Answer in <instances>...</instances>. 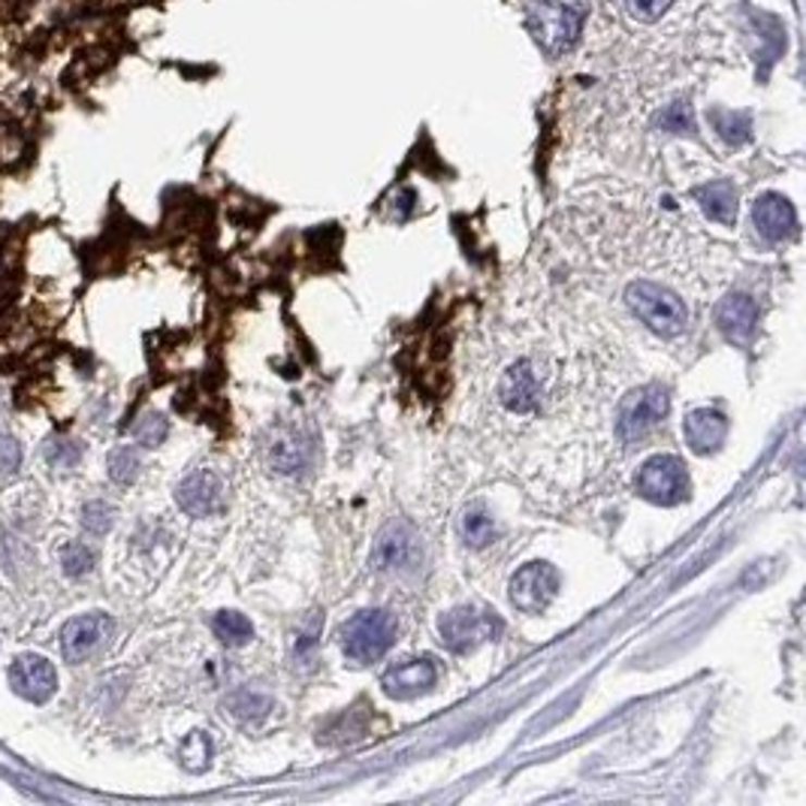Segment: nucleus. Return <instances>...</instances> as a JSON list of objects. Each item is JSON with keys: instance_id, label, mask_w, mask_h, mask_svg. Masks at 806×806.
<instances>
[{"instance_id": "nucleus-1", "label": "nucleus", "mask_w": 806, "mask_h": 806, "mask_svg": "<svg viewBox=\"0 0 806 806\" xmlns=\"http://www.w3.org/2000/svg\"><path fill=\"white\" fill-rule=\"evenodd\" d=\"M583 22H586L583 0H535L525 15L532 40L550 58L565 54L580 40Z\"/></svg>"}, {"instance_id": "nucleus-2", "label": "nucleus", "mask_w": 806, "mask_h": 806, "mask_svg": "<svg viewBox=\"0 0 806 806\" xmlns=\"http://www.w3.org/2000/svg\"><path fill=\"white\" fill-rule=\"evenodd\" d=\"M396 632H399V622L390 610L365 607L342 625V632H338L342 653L354 665H372L390 653V646L396 644Z\"/></svg>"}, {"instance_id": "nucleus-3", "label": "nucleus", "mask_w": 806, "mask_h": 806, "mask_svg": "<svg viewBox=\"0 0 806 806\" xmlns=\"http://www.w3.org/2000/svg\"><path fill=\"white\" fill-rule=\"evenodd\" d=\"M625 302L634 311V318L646 323L653 333L659 336H677L683 333L689 323V311H685L683 299L653 282H634L625 290Z\"/></svg>"}, {"instance_id": "nucleus-4", "label": "nucleus", "mask_w": 806, "mask_h": 806, "mask_svg": "<svg viewBox=\"0 0 806 806\" xmlns=\"http://www.w3.org/2000/svg\"><path fill=\"white\" fill-rule=\"evenodd\" d=\"M505 632V622L496 617V610L489 607H474L462 605L447 610L438 619V634H442V644L450 653H474L478 646L496 641L498 634Z\"/></svg>"}, {"instance_id": "nucleus-5", "label": "nucleus", "mask_w": 806, "mask_h": 806, "mask_svg": "<svg viewBox=\"0 0 806 806\" xmlns=\"http://www.w3.org/2000/svg\"><path fill=\"white\" fill-rule=\"evenodd\" d=\"M634 486H637V493L646 501H653V505H661V508H673V505H680L689 498V471L677 457L671 454H659V457L646 459L641 471H637V478H634Z\"/></svg>"}, {"instance_id": "nucleus-6", "label": "nucleus", "mask_w": 806, "mask_h": 806, "mask_svg": "<svg viewBox=\"0 0 806 806\" xmlns=\"http://www.w3.org/2000/svg\"><path fill=\"white\" fill-rule=\"evenodd\" d=\"M668 408H671V399H668V390L659 387V384L632 390L619 405V435L625 442H641L644 435H649L665 420Z\"/></svg>"}, {"instance_id": "nucleus-7", "label": "nucleus", "mask_w": 806, "mask_h": 806, "mask_svg": "<svg viewBox=\"0 0 806 806\" xmlns=\"http://www.w3.org/2000/svg\"><path fill=\"white\" fill-rule=\"evenodd\" d=\"M420 559H423L420 537L405 523H393L377 535L369 565L377 574H408V571H414Z\"/></svg>"}, {"instance_id": "nucleus-8", "label": "nucleus", "mask_w": 806, "mask_h": 806, "mask_svg": "<svg viewBox=\"0 0 806 806\" xmlns=\"http://www.w3.org/2000/svg\"><path fill=\"white\" fill-rule=\"evenodd\" d=\"M559 592V571L550 562H529L511 578V605L523 613L547 610Z\"/></svg>"}, {"instance_id": "nucleus-9", "label": "nucleus", "mask_w": 806, "mask_h": 806, "mask_svg": "<svg viewBox=\"0 0 806 806\" xmlns=\"http://www.w3.org/2000/svg\"><path fill=\"white\" fill-rule=\"evenodd\" d=\"M10 685L18 698L30 700V704H46L58 692V671L49 659H42L37 653H25L10 668Z\"/></svg>"}, {"instance_id": "nucleus-10", "label": "nucleus", "mask_w": 806, "mask_h": 806, "mask_svg": "<svg viewBox=\"0 0 806 806\" xmlns=\"http://www.w3.org/2000/svg\"><path fill=\"white\" fill-rule=\"evenodd\" d=\"M112 617L109 613H85V617L70 619L61 629V649L67 661H85L95 656L100 646L107 644L112 634Z\"/></svg>"}, {"instance_id": "nucleus-11", "label": "nucleus", "mask_w": 806, "mask_h": 806, "mask_svg": "<svg viewBox=\"0 0 806 806\" xmlns=\"http://www.w3.org/2000/svg\"><path fill=\"white\" fill-rule=\"evenodd\" d=\"M438 683V668L432 659H405L393 665L390 671L381 677L384 695L396 700H411L417 695H426Z\"/></svg>"}, {"instance_id": "nucleus-12", "label": "nucleus", "mask_w": 806, "mask_h": 806, "mask_svg": "<svg viewBox=\"0 0 806 806\" xmlns=\"http://www.w3.org/2000/svg\"><path fill=\"white\" fill-rule=\"evenodd\" d=\"M175 501L190 517H209L224 505V484L215 471H190L188 478L175 486Z\"/></svg>"}, {"instance_id": "nucleus-13", "label": "nucleus", "mask_w": 806, "mask_h": 806, "mask_svg": "<svg viewBox=\"0 0 806 806\" xmlns=\"http://www.w3.org/2000/svg\"><path fill=\"white\" fill-rule=\"evenodd\" d=\"M498 396H501V405L513 414L535 411L537 399H541V377L535 372V363L517 360L513 365H508V372L498 381Z\"/></svg>"}, {"instance_id": "nucleus-14", "label": "nucleus", "mask_w": 806, "mask_h": 806, "mask_svg": "<svg viewBox=\"0 0 806 806\" xmlns=\"http://www.w3.org/2000/svg\"><path fill=\"white\" fill-rule=\"evenodd\" d=\"M753 224L767 243H785L797 233V212L782 194H761L753 206Z\"/></svg>"}, {"instance_id": "nucleus-15", "label": "nucleus", "mask_w": 806, "mask_h": 806, "mask_svg": "<svg viewBox=\"0 0 806 806\" xmlns=\"http://www.w3.org/2000/svg\"><path fill=\"white\" fill-rule=\"evenodd\" d=\"M716 326L731 345H749L758 330V306L749 294H728L716 309Z\"/></svg>"}, {"instance_id": "nucleus-16", "label": "nucleus", "mask_w": 806, "mask_h": 806, "mask_svg": "<svg viewBox=\"0 0 806 806\" xmlns=\"http://www.w3.org/2000/svg\"><path fill=\"white\" fill-rule=\"evenodd\" d=\"M683 438L692 454H716L728 438V417L716 408H695L683 420Z\"/></svg>"}, {"instance_id": "nucleus-17", "label": "nucleus", "mask_w": 806, "mask_h": 806, "mask_svg": "<svg viewBox=\"0 0 806 806\" xmlns=\"http://www.w3.org/2000/svg\"><path fill=\"white\" fill-rule=\"evenodd\" d=\"M695 200H698L700 212L719 221V224H734L737 218V190L731 182H710V185H700L695 188Z\"/></svg>"}, {"instance_id": "nucleus-18", "label": "nucleus", "mask_w": 806, "mask_h": 806, "mask_svg": "<svg viewBox=\"0 0 806 806\" xmlns=\"http://www.w3.org/2000/svg\"><path fill=\"white\" fill-rule=\"evenodd\" d=\"M459 535H462V541H466L469 547L481 550V547L496 541L498 535L496 517L486 511V505L474 501V505H469L466 511L459 513Z\"/></svg>"}, {"instance_id": "nucleus-19", "label": "nucleus", "mask_w": 806, "mask_h": 806, "mask_svg": "<svg viewBox=\"0 0 806 806\" xmlns=\"http://www.w3.org/2000/svg\"><path fill=\"white\" fill-rule=\"evenodd\" d=\"M212 632L224 646H245L255 637V625L239 610H221L212 619Z\"/></svg>"}, {"instance_id": "nucleus-20", "label": "nucleus", "mask_w": 806, "mask_h": 806, "mask_svg": "<svg viewBox=\"0 0 806 806\" xmlns=\"http://www.w3.org/2000/svg\"><path fill=\"white\" fill-rule=\"evenodd\" d=\"M269 459H272V466L282 471V474H294V471L306 466L309 444L302 442L299 435H282V438H275V444L269 447Z\"/></svg>"}, {"instance_id": "nucleus-21", "label": "nucleus", "mask_w": 806, "mask_h": 806, "mask_svg": "<svg viewBox=\"0 0 806 806\" xmlns=\"http://www.w3.org/2000/svg\"><path fill=\"white\" fill-rule=\"evenodd\" d=\"M178 765L190 770V773H202L212 765V740L206 731H190L188 737L178 746Z\"/></svg>"}, {"instance_id": "nucleus-22", "label": "nucleus", "mask_w": 806, "mask_h": 806, "mask_svg": "<svg viewBox=\"0 0 806 806\" xmlns=\"http://www.w3.org/2000/svg\"><path fill=\"white\" fill-rule=\"evenodd\" d=\"M710 122L712 127H716V134L722 136L728 146H743V142H749V136H753V122H749L746 112L716 109L710 115Z\"/></svg>"}, {"instance_id": "nucleus-23", "label": "nucleus", "mask_w": 806, "mask_h": 806, "mask_svg": "<svg viewBox=\"0 0 806 806\" xmlns=\"http://www.w3.org/2000/svg\"><path fill=\"white\" fill-rule=\"evenodd\" d=\"M139 469H142V454L134 444H124V447H115L109 454V478L115 484L131 486L139 478Z\"/></svg>"}, {"instance_id": "nucleus-24", "label": "nucleus", "mask_w": 806, "mask_h": 806, "mask_svg": "<svg viewBox=\"0 0 806 806\" xmlns=\"http://www.w3.org/2000/svg\"><path fill=\"white\" fill-rule=\"evenodd\" d=\"M230 712L243 722H260L269 710H272V698L266 692H257V689H243L230 698Z\"/></svg>"}, {"instance_id": "nucleus-25", "label": "nucleus", "mask_w": 806, "mask_h": 806, "mask_svg": "<svg viewBox=\"0 0 806 806\" xmlns=\"http://www.w3.org/2000/svg\"><path fill=\"white\" fill-rule=\"evenodd\" d=\"M656 122H659L661 131H671V134H692L695 131V115H692V107L685 100H677L665 112H659Z\"/></svg>"}, {"instance_id": "nucleus-26", "label": "nucleus", "mask_w": 806, "mask_h": 806, "mask_svg": "<svg viewBox=\"0 0 806 806\" xmlns=\"http://www.w3.org/2000/svg\"><path fill=\"white\" fill-rule=\"evenodd\" d=\"M112 523H115V511H112V505H107V501H88L82 508V525L91 535H107Z\"/></svg>"}, {"instance_id": "nucleus-27", "label": "nucleus", "mask_w": 806, "mask_h": 806, "mask_svg": "<svg viewBox=\"0 0 806 806\" xmlns=\"http://www.w3.org/2000/svg\"><path fill=\"white\" fill-rule=\"evenodd\" d=\"M136 442L142 444V447H158V444L166 442V435H170V423L163 420L161 414H146L139 423H136Z\"/></svg>"}, {"instance_id": "nucleus-28", "label": "nucleus", "mask_w": 806, "mask_h": 806, "mask_svg": "<svg viewBox=\"0 0 806 806\" xmlns=\"http://www.w3.org/2000/svg\"><path fill=\"white\" fill-rule=\"evenodd\" d=\"M61 565H64V574L67 578H85L91 568H95V553L85 544H70L64 556H61Z\"/></svg>"}, {"instance_id": "nucleus-29", "label": "nucleus", "mask_w": 806, "mask_h": 806, "mask_svg": "<svg viewBox=\"0 0 806 806\" xmlns=\"http://www.w3.org/2000/svg\"><path fill=\"white\" fill-rule=\"evenodd\" d=\"M673 0H625V10L637 22H659L671 10Z\"/></svg>"}, {"instance_id": "nucleus-30", "label": "nucleus", "mask_w": 806, "mask_h": 806, "mask_svg": "<svg viewBox=\"0 0 806 806\" xmlns=\"http://www.w3.org/2000/svg\"><path fill=\"white\" fill-rule=\"evenodd\" d=\"M46 459L54 469H73L82 459V447L76 442H52L46 447Z\"/></svg>"}, {"instance_id": "nucleus-31", "label": "nucleus", "mask_w": 806, "mask_h": 806, "mask_svg": "<svg viewBox=\"0 0 806 806\" xmlns=\"http://www.w3.org/2000/svg\"><path fill=\"white\" fill-rule=\"evenodd\" d=\"M22 466V444L13 435H0V478H10Z\"/></svg>"}, {"instance_id": "nucleus-32", "label": "nucleus", "mask_w": 806, "mask_h": 806, "mask_svg": "<svg viewBox=\"0 0 806 806\" xmlns=\"http://www.w3.org/2000/svg\"><path fill=\"white\" fill-rule=\"evenodd\" d=\"M414 190L405 188L399 190V197H396V218H408L411 215V209H414Z\"/></svg>"}]
</instances>
